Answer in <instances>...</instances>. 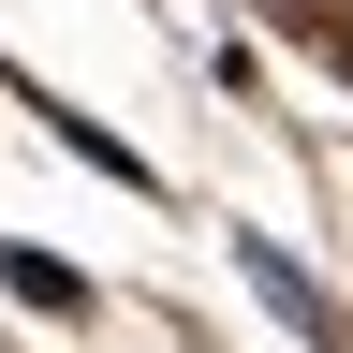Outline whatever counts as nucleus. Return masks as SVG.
I'll return each mask as SVG.
<instances>
[{
	"instance_id": "f257e3e1",
	"label": "nucleus",
	"mask_w": 353,
	"mask_h": 353,
	"mask_svg": "<svg viewBox=\"0 0 353 353\" xmlns=\"http://www.w3.org/2000/svg\"><path fill=\"white\" fill-rule=\"evenodd\" d=\"M0 103H15V118H44V148H59V162H88V176H103V192H132V206H176V176H162L148 148H132L118 118H88L74 88H44L30 59H0Z\"/></svg>"
},
{
	"instance_id": "f03ea898",
	"label": "nucleus",
	"mask_w": 353,
	"mask_h": 353,
	"mask_svg": "<svg viewBox=\"0 0 353 353\" xmlns=\"http://www.w3.org/2000/svg\"><path fill=\"white\" fill-rule=\"evenodd\" d=\"M221 250H236V280H250V309H265L280 339H309V353H353V309H339V280H324V265H309L294 236H265V221H236Z\"/></svg>"
},
{
	"instance_id": "7ed1b4c3",
	"label": "nucleus",
	"mask_w": 353,
	"mask_h": 353,
	"mask_svg": "<svg viewBox=\"0 0 353 353\" xmlns=\"http://www.w3.org/2000/svg\"><path fill=\"white\" fill-rule=\"evenodd\" d=\"M0 294H15L30 324H103V280H88L74 250H44V236H0Z\"/></svg>"
}]
</instances>
